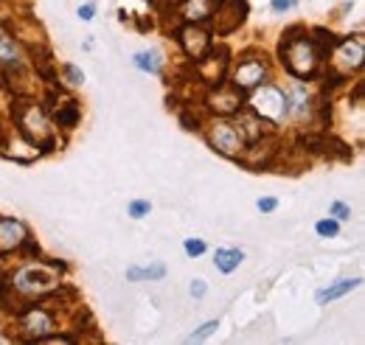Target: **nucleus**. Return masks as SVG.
Returning <instances> with one entry per match:
<instances>
[{"mask_svg":"<svg viewBox=\"0 0 365 345\" xmlns=\"http://www.w3.org/2000/svg\"><path fill=\"white\" fill-rule=\"evenodd\" d=\"M9 287L23 301H43L59 287V269L53 264L29 261V264H23V267H17L11 272Z\"/></svg>","mask_w":365,"mask_h":345,"instance_id":"obj_1","label":"nucleus"},{"mask_svg":"<svg viewBox=\"0 0 365 345\" xmlns=\"http://www.w3.org/2000/svg\"><path fill=\"white\" fill-rule=\"evenodd\" d=\"M281 59H284V65H287V71H289L292 76L309 79V76L318 71L323 56H320L318 45H315V37H309L307 31L292 29V31L284 37V43H281Z\"/></svg>","mask_w":365,"mask_h":345,"instance_id":"obj_2","label":"nucleus"},{"mask_svg":"<svg viewBox=\"0 0 365 345\" xmlns=\"http://www.w3.org/2000/svg\"><path fill=\"white\" fill-rule=\"evenodd\" d=\"M11 115H14V121H17V132H20L26 140H31L40 152L53 149L56 135H53L48 113L37 101H17V104L11 107Z\"/></svg>","mask_w":365,"mask_h":345,"instance_id":"obj_3","label":"nucleus"},{"mask_svg":"<svg viewBox=\"0 0 365 345\" xmlns=\"http://www.w3.org/2000/svg\"><path fill=\"white\" fill-rule=\"evenodd\" d=\"M247 110H253L267 124H281L289 115V101L281 87L262 82L259 87H253V93L247 98Z\"/></svg>","mask_w":365,"mask_h":345,"instance_id":"obj_4","label":"nucleus"},{"mask_svg":"<svg viewBox=\"0 0 365 345\" xmlns=\"http://www.w3.org/2000/svg\"><path fill=\"white\" fill-rule=\"evenodd\" d=\"M208 143L220 152V155H225V158H242L245 152H247V143H245V138L239 135L236 130V124L228 121V118H214L211 124H208Z\"/></svg>","mask_w":365,"mask_h":345,"instance_id":"obj_5","label":"nucleus"},{"mask_svg":"<svg viewBox=\"0 0 365 345\" xmlns=\"http://www.w3.org/2000/svg\"><path fill=\"white\" fill-rule=\"evenodd\" d=\"M56 331V320H53V314L48 311L46 306H29V309H23L20 311V334L26 337V340H43L48 334H53Z\"/></svg>","mask_w":365,"mask_h":345,"instance_id":"obj_6","label":"nucleus"},{"mask_svg":"<svg viewBox=\"0 0 365 345\" xmlns=\"http://www.w3.org/2000/svg\"><path fill=\"white\" fill-rule=\"evenodd\" d=\"M363 56H365V45L363 40H340V43L331 45V68L343 76H351L363 68Z\"/></svg>","mask_w":365,"mask_h":345,"instance_id":"obj_7","label":"nucleus"},{"mask_svg":"<svg viewBox=\"0 0 365 345\" xmlns=\"http://www.w3.org/2000/svg\"><path fill=\"white\" fill-rule=\"evenodd\" d=\"M264 79H267V62H264V56H245L233 68V73H230V82H233L236 90H253V87L262 85Z\"/></svg>","mask_w":365,"mask_h":345,"instance_id":"obj_8","label":"nucleus"},{"mask_svg":"<svg viewBox=\"0 0 365 345\" xmlns=\"http://www.w3.org/2000/svg\"><path fill=\"white\" fill-rule=\"evenodd\" d=\"M178 40H180L182 51L191 59H197V62H202V56L211 51V34L200 23H185L180 31H178Z\"/></svg>","mask_w":365,"mask_h":345,"instance_id":"obj_9","label":"nucleus"},{"mask_svg":"<svg viewBox=\"0 0 365 345\" xmlns=\"http://www.w3.org/2000/svg\"><path fill=\"white\" fill-rule=\"evenodd\" d=\"M31 239H29V227L20 222V219H9L3 216L0 219V256L6 253H14L20 247H29Z\"/></svg>","mask_w":365,"mask_h":345,"instance_id":"obj_10","label":"nucleus"},{"mask_svg":"<svg viewBox=\"0 0 365 345\" xmlns=\"http://www.w3.org/2000/svg\"><path fill=\"white\" fill-rule=\"evenodd\" d=\"M0 68L6 73H17L23 68V48L6 31H0Z\"/></svg>","mask_w":365,"mask_h":345,"instance_id":"obj_11","label":"nucleus"},{"mask_svg":"<svg viewBox=\"0 0 365 345\" xmlns=\"http://www.w3.org/2000/svg\"><path fill=\"white\" fill-rule=\"evenodd\" d=\"M208 104H211V110H214V113H220V115L239 113V107H242V90L220 85V87H217V93H211Z\"/></svg>","mask_w":365,"mask_h":345,"instance_id":"obj_12","label":"nucleus"},{"mask_svg":"<svg viewBox=\"0 0 365 345\" xmlns=\"http://www.w3.org/2000/svg\"><path fill=\"white\" fill-rule=\"evenodd\" d=\"M264 127H267V121H262L253 110H242L239 118H236V130H239V135L245 138V143H256V140H262Z\"/></svg>","mask_w":365,"mask_h":345,"instance_id":"obj_13","label":"nucleus"},{"mask_svg":"<svg viewBox=\"0 0 365 345\" xmlns=\"http://www.w3.org/2000/svg\"><path fill=\"white\" fill-rule=\"evenodd\" d=\"M217 6H220V0H182L180 14L185 23H202V20L214 17Z\"/></svg>","mask_w":365,"mask_h":345,"instance_id":"obj_14","label":"nucleus"},{"mask_svg":"<svg viewBox=\"0 0 365 345\" xmlns=\"http://www.w3.org/2000/svg\"><path fill=\"white\" fill-rule=\"evenodd\" d=\"M360 284H363L360 278H343V281H337V284H331V287L320 289L318 295H315V301H318L320 306H326V303L337 301V298H346V295H349V292H354Z\"/></svg>","mask_w":365,"mask_h":345,"instance_id":"obj_15","label":"nucleus"},{"mask_svg":"<svg viewBox=\"0 0 365 345\" xmlns=\"http://www.w3.org/2000/svg\"><path fill=\"white\" fill-rule=\"evenodd\" d=\"M245 261V253L239 250V247H220L217 253H214V264H217V269L220 272H225L230 275L233 269H239V264Z\"/></svg>","mask_w":365,"mask_h":345,"instance_id":"obj_16","label":"nucleus"},{"mask_svg":"<svg viewBox=\"0 0 365 345\" xmlns=\"http://www.w3.org/2000/svg\"><path fill=\"white\" fill-rule=\"evenodd\" d=\"M287 101H289V113L304 115L309 110V90H307V85L295 82V85L289 87V93H287Z\"/></svg>","mask_w":365,"mask_h":345,"instance_id":"obj_17","label":"nucleus"},{"mask_svg":"<svg viewBox=\"0 0 365 345\" xmlns=\"http://www.w3.org/2000/svg\"><path fill=\"white\" fill-rule=\"evenodd\" d=\"M133 65H135L138 71H143V73H152V76H158V73H160V65H163V59H160V53L152 48V51H138L135 56H133Z\"/></svg>","mask_w":365,"mask_h":345,"instance_id":"obj_18","label":"nucleus"},{"mask_svg":"<svg viewBox=\"0 0 365 345\" xmlns=\"http://www.w3.org/2000/svg\"><path fill=\"white\" fill-rule=\"evenodd\" d=\"M79 115H82L79 104H76V101H65V104H59V107H56L53 121H56L59 127H65V130H73V127L79 124Z\"/></svg>","mask_w":365,"mask_h":345,"instance_id":"obj_19","label":"nucleus"},{"mask_svg":"<svg viewBox=\"0 0 365 345\" xmlns=\"http://www.w3.org/2000/svg\"><path fill=\"white\" fill-rule=\"evenodd\" d=\"M166 275L163 264H146V267H130L127 269V281H160Z\"/></svg>","mask_w":365,"mask_h":345,"instance_id":"obj_20","label":"nucleus"},{"mask_svg":"<svg viewBox=\"0 0 365 345\" xmlns=\"http://www.w3.org/2000/svg\"><path fill=\"white\" fill-rule=\"evenodd\" d=\"M217 329H220V320H208V323H202L194 334H188V343H202V340H208Z\"/></svg>","mask_w":365,"mask_h":345,"instance_id":"obj_21","label":"nucleus"},{"mask_svg":"<svg viewBox=\"0 0 365 345\" xmlns=\"http://www.w3.org/2000/svg\"><path fill=\"white\" fill-rule=\"evenodd\" d=\"M315 230L323 239H334L340 233V225H337V219H320L318 225H315Z\"/></svg>","mask_w":365,"mask_h":345,"instance_id":"obj_22","label":"nucleus"},{"mask_svg":"<svg viewBox=\"0 0 365 345\" xmlns=\"http://www.w3.org/2000/svg\"><path fill=\"white\" fill-rule=\"evenodd\" d=\"M62 73H65V82H68V85L79 87L82 82H85V73H82L76 65H71V62H68V65H62Z\"/></svg>","mask_w":365,"mask_h":345,"instance_id":"obj_23","label":"nucleus"},{"mask_svg":"<svg viewBox=\"0 0 365 345\" xmlns=\"http://www.w3.org/2000/svg\"><path fill=\"white\" fill-rule=\"evenodd\" d=\"M149 211H152V205L146 200H133L127 205V214L133 216V219H143V216H149Z\"/></svg>","mask_w":365,"mask_h":345,"instance_id":"obj_24","label":"nucleus"},{"mask_svg":"<svg viewBox=\"0 0 365 345\" xmlns=\"http://www.w3.org/2000/svg\"><path fill=\"white\" fill-rule=\"evenodd\" d=\"M182 250H185V256L197 259V256L205 253V242H202V239H185V242H182Z\"/></svg>","mask_w":365,"mask_h":345,"instance_id":"obj_25","label":"nucleus"},{"mask_svg":"<svg viewBox=\"0 0 365 345\" xmlns=\"http://www.w3.org/2000/svg\"><path fill=\"white\" fill-rule=\"evenodd\" d=\"M329 214L334 216L337 222H346V219H351V208H349L346 202H331V208H329Z\"/></svg>","mask_w":365,"mask_h":345,"instance_id":"obj_26","label":"nucleus"},{"mask_svg":"<svg viewBox=\"0 0 365 345\" xmlns=\"http://www.w3.org/2000/svg\"><path fill=\"white\" fill-rule=\"evenodd\" d=\"M256 205H259L262 214H273L275 208H278V200H275V197H264V200H259Z\"/></svg>","mask_w":365,"mask_h":345,"instance_id":"obj_27","label":"nucleus"},{"mask_svg":"<svg viewBox=\"0 0 365 345\" xmlns=\"http://www.w3.org/2000/svg\"><path fill=\"white\" fill-rule=\"evenodd\" d=\"M76 14H79V20H85V23H88V20L96 17V6H93V3H85V6H79V11H76Z\"/></svg>","mask_w":365,"mask_h":345,"instance_id":"obj_28","label":"nucleus"},{"mask_svg":"<svg viewBox=\"0 0 365 345\" xmlns=\"http://www.w3.org/2000/svg\"><path fill=\"white\" fill-rule=\"evenodd\" d=\"M205 289H208V287H205V281H202V278L191 281V295H194V298H202V295H205Z\"/></svg>","mask_w":365,"mask_h":345,"instance_id":"obj_29","label":"nucleus"},{"mask_svg":"<svg viewBox=\"0 0 365 345\" xmlns=\"http://www.w3.org/2000/svg\"><path fill=\"white\" fill-rule=\"evenodd\" d=\"M295 6H298V0H273V11H289Z\"/></svg>","mask_w":365,"mask_h":345,"instance_id":"obj_30","label":"nucleus"}]
</instances>
